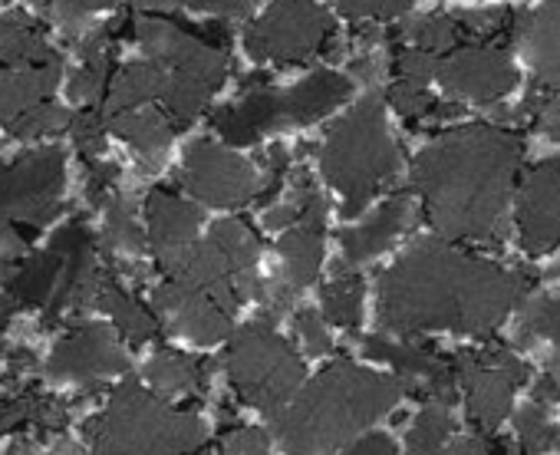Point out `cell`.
Instances as JSON below:
<instances>
[{
  "mask_svg": "<svg viewBox=\"0 0 560 455\" xmlns=\"http://www.w3.org/2000/svg\"><path fill=\"white\" fill-rule=\"evenodd\" d=\"M527 281L445 242H419L380 278V320L389 334H494Z\"/></svg>",
  "mask_w": 560,
  "mask_h": 455,
  "instance_id": "1",
  "label": "cell"
},
{
  "mask_svg": "<svg viewBox=\"0 0 560 455\" xmlns=\"http://www.w3.org/2000/svg\"><path fill=\"white\" fill-rule=\"evenodd\" d=\"M521 162V136L498 126H462L429 142L412 185L435 232L452 242H501Z\"/></svg>",
  "mask_w": 560,
  "mask_h": 455,
  "instance_id": "2",
  "label": "cell"
},
{
  "mask_svg": "<svg viewBox=\"0 0 560 455\" xmlns=\"http://www.w3.org/2000/svg\"><path fill=\"white\" fill-rule=\"evenodd\" d=\"M402 393L396 376L337 360L301 396L273 412V429L288 455H330L383 419Z\"/></svg>",
  "mask_w": 560,
  "mask_h": 455,
  "instance_id": "3",
  "label": "cell"
},
{
  "mask_svg": "<svg viewBox=\"0 0 560 455\" xmlns=\"http://www.w3.org/2000/svg\"><path fill=\"white\" fill-rule=\"evenodd\" d=\"M116 31L136 40L165 73L162 106L175 129H185L228 77V31L221 24H185L172 11H132L116 18Z\"/></svg>",
  "mask_w": 560,
  "mask_h": 455,
  "instance_id": "4",
  "label": "cell"
},
{
  "mask_svg": "<svg viewBox=\"0 0 560 455\" xmlns=\"http://www.w3.org/2000/svg\"><path fill=\"white\" fill-rule=\"evenodd\" d=\"M320 165L327 182L343 195L347 218H357L370 198L393 182L399 168V145L386 126L380 93H370L327 132Z\"/></svg>",
  "mask_w": 560,
  "mask_h": 455,
  "instance_id": "5",
  "label": "cell"
},
{
  "mask_svg": "<svg viewBox=\"0 0 560 455\" xmlns=\"http://www.w3.org/2000/svg\"><path fill=\"white\" fill-rule=\"evenodd\" d=\"M205 439L198 416L162 402L136 383H122L90 422L93 455H195Z\"/></svg>",
  "mask_w": 560,
  "mask_h": 455,
  "instance_id": "6",
  "label": "cell"
},
{
  "mask_svg": "<svg viewBox=\"0 0 560 455\" xmlns=\"http://www.w3.org/2000/svg\"><path fill=\"white\" fill-rule=\"evenodd\" d=\"M260 77L247 80V93L241 103L214 113L211 126L231 142V145H250L264 132L277 126H301L327 116L350 96V80L340 73H314L294 90H273L257 83Z\"/></svg>",
  "mask_w": 560,
  "mask_h": 455,
  "instance_id": "7",
  "label": "cell"
},
{
  "mask_svg": "<svg viewBox=\"0 0 560 455\" xmlns=\"http://www.w3.org/2000/svg\"><path fill=\"white\" fill-rule=\"evenodd\" d=\"M224 370L234 393L247 406L270 416L284 409L304 383L301 357L273 330V320L264 314L254 324L241 327V334H234L224 353Z\"/></svg>",
  "mask_w": 560,
  "mask_h": 455,
  "instance_id": "8",
  "label": "cell"
},
{
  "mask_svg": "<svg viewBox=\"0 0 560 455\" xmlns=\"http://www.w3.org/2000/svg\"><path fill=\"white\" fill-rule=\"evenodd\" d=\"M67 159L60 145H47L0 165V224H11L24 235H37L54 221L63 195Z\"/></svg>",
  "mask_w": 560,
  "mask_h": 455,
  "instance_id": "9",
  "label": "cell"
},
{
  "mask_svg": "<svg viewBox=\"0 0 560 455\" xmlns=\"http://www.w3.org/2000/svg\"><path fill=\"white\" fill-rule=\"evenodd\" d=\"M334 21L314 0H273L270 11L247 31L244 47L254 60L307 63L334 47Z\"/></svg>",
  "mask_w": 560,
  "mask_h": 455,
  "instance_id": "10",
  "label": "cell"
},
{
  "mask_svg": "<svg viewBox=\"0 0 560 455\" xmlns=\"http://www.w3.org/2000/svg\"><path fill=\"white\" fill-rule=\"evenodd\" d=\"M455 366V383L465 393L468 416L478 422L481 432H494L511 406L514 393L527 380V366L504 347H481V350H465L452 357Z\"/></svg>",
  "mask_w": 560,
  "mask_h": 455,
  "instance_id": "11",
  "label": "cell"
},
{
  "mask_svg": "<svg viewBox=\"0 0 560 455\" xmlns=\"http://www.w3.org/2000/svg\"><path fill=\"white\" fill-rule=\"evenodd\" d=\"M324 198L314 185H307L304 198H301V214L284 228V238H280L277 252H280V278L270 284L267 291V311L264 317H270L277 324V317L284 314L294 298L317 281L320 275V261H324Z\"/></svg>",
  "mask_w": 560,
  "mask_h": 455,
  "instance_id": "12",
  "label": "cell"
},
{
  "mask_svg": "<svg viewBox=\"0 0 560 455\" xmlns=\"http://www.w3.org/2000/svg\"><path fill=\"white\" fill-rule=\"evenodd\" d=\"M60 70L63 60L0 70V126L18 139H37L67 126L70 116L54 106Z\"/></svg>",
  "mask_w": 560,
  "mask_h": 455,
  "instance_id": "13",
  "label": "cell"
},
{
  "mask_svg": "<svg viewBox=\"0 0 560 455\" xmlns=\"http://www.w3.org/2000/svg\"><path fill=\"white\" fill-rule=\"evenodd\" d=\"M54 248L60 252V278H57L50 304L40 311L44 327H57V324L70 320L73 314L96 307V294L103 284V271L96 261V242H93L83 218H73L60 228L54 238Z\"/></svg>",
  "mask_w": 560,
  "mask_h": 455,
  "instance_id": "14",
  "label": "cell"
},
{
  "mask_svg": "<svg viewBox=\"0 0 560 455\" xmlns=\"http://www.w3.org/2000/svg\"><path fill=\"white\" fill-rule=\"evenodd\" d=\"M241 298L234 291L195 288L178 278H165L155 288V307L168 317L172 330L195 343H218L234 327Z\"/></svg>",
  "mask_w": 560,
  "mask_h": 455,
  "instance_id": "15",
  "label": "cell"
},
{
  "mask_svg": "<svg viewBox=\"0 0 560 455\" xmlns=\"http://www.w3.org/2000/svg\"><path fill=\"white\" fill-rule=\"evenodd\" d=\"M435 77L442 86L468 103H498L517 86V70L498 44H462L439 57Z\"/></svg>",
  "mask_w": 560,
  "mask_h": 455,
  "instance_id": "16",
  "label": "cell"
},
{
  "mask_svg": "<svg viewBox=\"0 0 560 455\" xmlns=\"http://www.w3.org/2000/svg\"><path fill=\"white\" fill-rule=\"evenodd\" d=\"M182 182L188 185V191L208 205L218 208H237L247 205L250 198L260 195V175L250 162H244L241 155L198 139L188 152H185V168H182Z\"/></svg>",
  "mask_w": 560,
  "mask_h": 455,
  "instance_id": "17",
  "label": "cell"
},
{
  "mask_svg": "<svg viewBox=\"0 0 560 455\" xmlns=\"http://www.w3.org/2000/svg\"><path fill=\"white\" fill-rule=\"evenodd\" d=\"M47 376L73 383H100L129 370L126 353L100 324H73L47 360Z\"/></svg>",
  "mask_w": 560,
  "mask_h": 455,
  "instance_id": "18",
  "label": "cell"
},
{
  "mask_svg": "<svg viewBox=\"0 0 560 455\" xmlns=\"http://www.w3.org/2000/svg\"><path fill=\"white\" fill-rule=\"evenodd\" d=\"M366 357L383 360L396 370V380L402 383V389L419 393L425 399H439V402H452L455 399V366L448 357L435 353L432 347L422 343H409V340H389V337H366L363 340Z\"/></svg>",
  "mask_w": 560,
  "mask_h": 455,
  "instance_id": "19",
  "label": "cell"
},
{
  "mask_svg": "<svg viewBox=\"0 0 560 455\" xmlns=\"http://www.w3.org/2000/svg\"><path fill=\"white\" fill-rule=\"evenodd\" d=\"M517 235L527 255H547L560 245V155L540 162L517 195Z\"/></svg>",
  "mask_w": 560,
  "mask_h": 455,
  "instance_id": "20",
  "label": "cell"
},
{
  "mask_svg": "<svg viewBox=\"0 0 560 455\" xmlns=\"http://www.w3.org/2000/svg\"><path fill=\"white\" fill-rule=\"evenodd\" d=\"M145 218H149V245L155 248L159 265H172L198 235L201 211L178 198L168 188H152L145 198Z\"/></svg>",
  "mask_w": 560,
  "mask_h": 455,
  "instance_id": "21",
  "label": "cell"
},
{
  "mask_svg": "<svg viewBox=\"0 0 560 455\" xmlns=\"http://www.w3.org/2000/svg\"><path fill=\"white\" fill-rule=\"evenodd\" d=\"M517 44L544 90L560 86V0H544L517 21Z\"/></svg>",
  "mask_w": 560,
  "mask_h": 455,
  "instance_id": "22",
  "label": "cell"
},
{
  "mask_svg": "<svg viewBox=\"0 0 560 455\" xmlns=\"http://www.w3.org/2000/svg\"><path fill=\"white\" fill-rule=\"evenodd\" d=\"M412 218H416V208H412L409 195H393L389 201H383L380 211L370 221L343 232V258H347V265H366L376 255H383L402 232H409Z\"/></svg>",
  "mask_w": 560,
  "mask_h": 455,
  "instance_id": "23",
  "label": "cell"
},
{
  "mask_svg": "<svg viewBox=\"0 0 560 455\" xmlns=\"http://www.w3.org/2000/svg\"><path fill=\"white\" fill-rule=\"evenodd\" d=\"M116 40H119L116 21L86 34V40H83V63H80V70L73 73V83H70V96L77 103L96 106L103 100V93L109 90L113 67H116Z\"/></svg>",
  "mask_w": 560,
  "mask_h": 455,
  "instance_id": "24",
  "label": "cell"
},
{
  "mask_svg": "<svg viewBox=\"0 0 560 455\" xmlns=\"http://www.w3.org/2000/svg\"><path fill=\"white\" fill-rule=\"evenodd\" d=\"M106 119V132H116L122 142H129L149 165L159 162V155L168 149L175 126L168 122V116L162 109L149 106H132V109H119V113H103Z\"/></svg>",
  "mask_w": 560,
  "mask_h": 455,
  "instance_id": "25",
  "label": "cell"
},
{
  "mask_svg": "<svg viewBox=\"0 0 560 455\" xmlns=\"http://www.w3.org/2000/svg\"><path fill=\"white\" fill-rule=\"evenodd\" d=\"M67 419H70V406L34 386H14L11 393L0 396V435L24 429V425L57 432L67 425Z\"/></svg>",
  "mask_w": 560,
  "mask_h": 455,
  "instance_id": "26",
  "label": "cell"
},
{
  "mask_svg": "<svg viewBox=\"0 0 560 455\" xmlns=\"http://www.w3.org/2000/svg\"><path fill=\"white\" fill-rule=\"evenodd\" d=\"M96 307H103L113 317V324L122 330V337L132 340V343H149V340H155L162 334L155 314L142 301H136L119 284V278H113V275H103V284H100V294H96Z\"/></svg>",
  "mask_w": 560,
  "mask_h": 455,
  "instance_id": "27",
  "label": "cell"
},
{
  "mask_svg": "<svg viewBox=\"0 0 560 455\" xmlns=\"http://www.w3.org/2000/svg\"><path fill=\"white\" fill-rule=\"evenodd\" d=\"M50 60H60V54L50 47V40L31 18L8 14L0 21V70L34 67V63H50Z\"/></svg>",
  "mask_w": 560,
  "mask_h": 455,
  "instance_id": "28",
  "label": "cell"
},
{
  "mask_svg": "<svg viewBox=\"0 0 560 455\" xmlns=\"http://www.w3.org/2000/svg\"><path fill=\"white\" fill-rule=\"evenodd\" d=\"M145 380L162 389V393H175V396H201L208 386V363L195 360L188 353H175V350H159L149 363H145Z\"/></svg>",
  "mask_w": 560,
  "mask_h": 455,
  "instance_id": "29",
  "label": "cell"
},
{
  "mask_svg": "<svg viewBox=\"0 0 560 455\" xmlns=\"http://www.w3.org/2000/svg\"><path fill=\"white\" fill-rule=\"evenodd\" d=\"M517 343L547 353L550 370L560 373V294L540 298L530 307H524L517 324Z\"/></svg>",
  "mask_w": 560,
  "mask_h": 455,
  "instance_id": "30",
  "label": "cell"
},
{
  "mask_svg": "<svg viewBox=\"0 0 560 455\" xmlns=\"http://www.w3.org/2000/svg\"><path fill=\"white\" fill-rule=\"evenodd\" d=\"M396 37H399V44L429 50L435 57H442V54H448V50H455L462 44H471L465 14H429V18L409 21Z\"/></svg>",
  "mask_w": 560,
  "mask_h": 455,
  "instance_id": "31",
  "label": "cell"
},
{
  "mask_svg": "<svg viewBox=\"0 0 560 455\" xmlns=\"http://www.w3.org/2000/svg\"><path fill=\"white\" fill-rule=\"evenodd\" d=\"M165 93V73L159 63L152 60H142V63H132L126 67L113 86H109V103L103 113H119V109H132V106H149L155 100H162Z\"/></svg>",
  "mask_w": 560,
  "mask_h": 455,
  "instance_id": "32",
  "label": "cell"
},
{
  "mask_svg": "<svg viewBox=\"0 0 560 455\" xmlns=\"http://www.w3.org/2000/svg\"><path fill=\"white\" fill-rule=\"evenodd\" d=\"M103 211H106V248H109V255H116L119 261H136V258H142V252H145V235L139 232L129 198L116 188V191L103 201Z\"/></svg>",
  "mask_w": 560,
  "mask_h": 455,
  "instance_id": "33",
  "label": "cell"
},
{
  "mask_svg": "<svg viewBox=\"0 0 560 455\" xmlns=\"http://www.w3.org/2000/svg\"><path fill=\"white\" fill-rule=\"evenodd\" d=\"M448 439H452V412H448V402L429 399L422 406V412L412 419L406 455H442V448L448 445Z\"/></svg>",
  "mask_w": 560,
  "mask_h": 455,
  "instance_id": "34",
  "label": "cell"
},
{
  "mask_svg": "<svg viewBox=\"0 0 560 455\" xmlns=\"http://www.w3.org/2000/svg\"><path fill=\"white\" fill-rule=\"evenodd\" d=\"M324 317L343 330H357L363 317V278L353 271H340L324 288Z\"/></svg>",
  "mask_w": 560,
  "mask_h": 455,
  "instance_id": "35",
  "label": "cell"
},
{
  "mask_svg": "<svg viewBox=\"0 0 560 455\" xmlns=\"http://www.w3.org/2000/svg\"><path fill=\"white\" fill-rule=\"evenodd\" d=\"M514 425H517V439H521L524 455H544V452L557 448V442H560V432H557L547 406H540L534 399L527 406H521Z\"/></svg>",
  "mask_w": 560,
  "mask_h": 455,
  "instance_id": "36",
  "label": "cell"
},
{
  "mask_svg": "<svg viewBox=\"0 0 560 455\" xmlns=\"http://www.w3.org/2000/svg\"><path fill=\"white\" fill-rule=\"evenodd\" d=\"M50 21L63 31V37L80 40L90 24L109 8V0H44Z\"/></svg>",
  "mask_w": 560,
  "mask_h": 455,
  "instance_id": "37",
  "label": "cell"
},
{
  "mask_svg": "<svg viewBox=\"0 0 560 455\" xmlns=\"http://www.w3.org/2000/svg\"><path fill=\"white\" fill-rule=\"evenodd\" d=\"M389 103H393L406 119H412V122H419V119H448V116L458 113L455 106H442L435 96H429L425 86L406 83V80H396V83H393Z\"/></svg>",
  "mask_w": 560,
  "mask_h": 455,
  "instance_id": "38",
  "label": "cell"
},
{
  "mask_svg": "<svg viewBox=\"0 0 560 455\" xmlns=\"http://www.w3.org/2000/svg\"><path fill=\"white\" fill-rule=\"evenodd\" d=\"M70 132L77 139V149H80L83 162H93V159L103 155V145H106V119H103V109L83 106L77 116H70Z\"/></svg>",
  "mask_w": 560,
  "mask_h": 455,
  "instance_id": "39",
  "label": "cell"
},
{
  "mask_svg": "<svg viewBox=\"0 0 560 455\" xmlns=\"http://www.w3.org/2000/svg\"><path fill=\"white\" fill-rule=\"evenodd\" d=\"M334 4L357 21H389L406 14L416 0H334Z\"/></svg>",
  "mask_w": 560,
  "mask_h": 455,
  "instance_id": "40",
  "label": "cell"
},
{
  "mask_svg": "<svg viewBox=\"0 0 560 455\" xmlns=\"http://www.w3.org/2000/svg\"><path fill=\"white\" fill-rule=\"evenodd\" d=\"M86 165V195L93 205H103L113 191H116V182H119V168L113 162H83Z\"/></svg>",
  "mask_w": 560,
  "mask_h": 455,
  "instance_id": "41",
  "label": "cell"
},
{
  "mask_svg": "<svg viewBox=\"0 0 560 455\" xmlns=\"http://www.w3.org/2000/svg\"><path fill=\"white\" fill-rule=\"evenodd\" d=\"M294 327H298V337L304 340L307 353H317V357H320V353H330V350H334V340H330V334H327L320 314H314V311H298Z\"/></svg>",
  "mask_w": 560,
  "mask_h": 455,
  "instance_id": "42",
  "label": "cell"
},
{
  "mask_svg": "<svg viewBox=\"0 0 560 455\" xmlns=\"http://www.w3.org/2000/svg\"><path fill=\"white\" fill-rule=\"evenodd\" d=\"M267 452V435L260 429H228L221 442V455H264Z\"/></svg>",
  "mask_w": 560,
  "mask_h": 455,
  "instance_id": "43",
  "label": "cell"
},
{
  "mask_svg": "<svg viewBox=\"0 0 560 455\" xmlns=\"http://www.w3.org/2000/svg\"><path fill=\"white\" fill-rule=\"evenodd\" d=\"M168 4H185V8H195V11H208V14H218V18H244L250 11L254 0H168Z\"/></svg>",
  "mask_w": 560,
  "mask_h": 455,
  "instance_id": "44",
  "label": "cell"
},
{
  "mask_svg": "<svg viewBox=\"0 0 560 455\" xmlns=\"http://www.w3.org/2000/svg\"><path fill=\"white\" fill-rule=\"evenodd\" d=\"M340 455H396V445H393L389 435L373 432V435H363L360 442H353V445H350L347 452H340Z\"/></svg>",
  "mask_w": 560,
  "mask_h": 455,
  "instance_id": "45",
  "label": "cell"
},
{
  "mask_svg": "<svg viewBox=\"0 0 560 455\" xmlns=\"http://www.w3.org/2000/svg\"><path fill=\"white\" fill-rule=\"evenodd\" d=\"M530 399H534V402H540V406L557 402V399H560V373H557V370L544 373V376L537 380V386H534V396H530Z\"/></svg>",
  "mask_w": 560,
  "mask_h": 455,
  "instance_id": "46",
  "label": "cell"
},
{
  "mask_svg": "<svg viewBox=\"0 0 560 455\" xmlns=\"http://www.w3.org/2000/svg\"><path fill=\"white\" fill-rule=\"evenodd\" d=\"M442 455H491V452H488L485 439L462 435V439H455L452 445H445V448H442Z\"/></svg>",
  "mask_w": 560,
  "mask_h": 455,
  "instance_id": "47",
  "label": "cell"
},
{
  "mask_svg": "<svg viewBox=\"0 0 560 455\" xmlns=\"http://www.w3.org/2000/svg\"><path fill=\"white\" fill-rule=\"evenodd\" d=\"M540 129L547 132V139L560 142V100H550L540 106Z\"/></svg>",
  "mask_w": 560,
  "mask_h": 455,
  "instance_id": "48",
  "label": "cell"
},
{
  "mask_svg": "<svg viewBox=\"0 0 560 455\" xmlns=\"http://www.w3.org/2000/svg\"><path fill=\"white\" fill-rule=\"evenodd\" d=\"M50 455H83V448L73 439H57L54 448H50Z\"/></svg>",
  "mask_w": 560,
  "mask_h": 455,
  "instance_id": "49",
  "label": "cell"
},
{
  "mask_svg": "<svg viewBox=\"0 0 560 455\" xmlns=\"http://www.w3.org/2000/svg\"><path fill=\"white\" fill-rule=\"evenodd\" d=\"M14 268H18V261H11V258H0V288L8 284V278L14 275Z\"/></svg>",
  "mask_w": 560,
  "mask_h": 455,
  "instance_id": "50",
  "label": "cell"
},
{
  "mask_svg": "<svg viewBox=\"0 0 560 455\" xmlns=\"http://www.w3.org/2000/svg\"><path fill=\"white\" fill-rule=\"evenodd\" d=\"M8 455H37V452H34V445H31V442H18Z\"/></svg>",
  "mask_w": 560,
  "mask_h": 455,
  "instance_id": "51",
  "label": "cell"
}]
</instances>
